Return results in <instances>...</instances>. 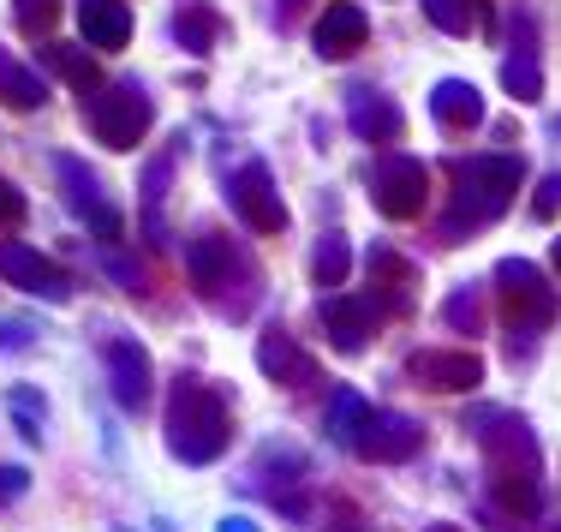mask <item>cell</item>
Listing matches in <instances>:
<instances>
[{
    "instance_id": "6da1fadb",
    "label": "cell",
    "mask_w": 561,
    "mask_h": 532,
    "mask_svg": "<svg viewBox=\"0 0 561 532\" xmlns=\"http://www.w3.org/2000/svg\"><path fill=\"white\" fill-rule=\"evenodd\" d=\"M162 431H168V455L185 461V467H209V461H221L227 437H233V425H227V401L216 383L204 377H173L168 389V414H162Z\"/></svg>"
},
{
    "instance_id": "7a4b0ae2",
    "label": "cell",
    "mask_w": 561,
    "mask_h": 532,
    "mask_svg": "<svg viewBox=\"0 0 561 532\" xmlns=\"http://www.w3.org/2000/svg\"><path fill=\"white\" fill-rule=\"evenodd\" d=\"M185 275H192L197 294L209 305H221L227 317H245L251 299H257V263L221 234H197L192 246H185Z\"/></svg>"
},
{
    "instance_id": "3957f363",
    "label": "cell",
    "mask_w": 561,
    "mask_h": 532,
    "mask_svg": "<svg viewBox=\"0 0 561 532\" xmlns=\"http://www.w3.org/2000/svg\"><path fill=\"white\" fill-rule=\"evenodd\" d=\"M526 162L519 156H472V162H454V197H460V228H484L507 210V197L519 192Z\"/></svg>"
},
{
    "instance_id": "277c9868",
    "label": "cell",
    "mask_w": 561,
    "mask_h": 532,
    "mask_svg": "<svg viewBox=\"0 0 561 532\" xmlns=\"http://www.w3.org/2000/svg\"><path fill=\"white\" fill-rule=\"evenodd\" d=\"M150 120H156V102H150V90L131 84V78H119V84L96 90V97L84 102V126L96 132L102 150H138Z\"/></svg>"
},
{
    "instance_id": "5b68a950",
    "label": "cell",
    "mask_w": 561,
    "mask_h": 532,
    "mask_svg": "<svg viewBox=\"0 0 561 532\" xmlns=\"http://www.w3.org/2000/svg\"><path fill=\"white\" fill-rule=\"evenodd\" d=\"M496 287H502V312H507V324H514V336H538V329L556 317V287L543 282L538 263L502 258L496 263Z\"/></svg>"
},
{
    "instance_id": "8992f818",
    "label": "cell",
    "mask_w": 561,
    "mask_h": 532,
    "mask_svg": "<svg viewBox=\"0 0 561 532\" xmlns=\"http://www.w3.org/2000/svg\"><path fill=\"white\" fill-rule=\"evenodd\" d=\"M472 437H478V449H484L490 473H507V478H538L543 473L538 437H531L526 419H514V414H478L472 419Z\"/></svg>"
},
{
    "instance_id": "52a82bcc",
    "label": "cell",
    "mask_w": 561,
    "mask_h": 532,
    "mask_svg": "<svg viewBox=\"0 0 561 532\" xmlns=\"http://www.w3.org/2000/svg\"><path fill=\"white\" fill-rule=\"evenodd\" d=\"M370 197H377V210L389 222H412L424 210V197H431V174H424L419 156H377V168H370Z\"/></svg>"
},
{
    "instance_id": "ba28073f",
    "label": "cell",
    "mask_w": 561,
    "mask_h": 532,
    "mask_svg": "<svg viewBox=\"0 0 561 532\" xmlns=\"http://www.w3.org/2000/svg\"><path fill=\"white\" fill-rule=\"evenodd\" d=\"M55 174H60L66 210H72V216L84 222V228L96 234V239H108V246H114V239L126 234V222H119V210L108 204V192H102V180L90 174V168L78 162V156H60V162H55Z\"/></svg>"
},
{
    "instance_id": "9c48e42d",
    "label": "cell",
    "mask_w": 561,
    "mask_h": 532,
    "mask_svg": "<svg viewBox=\"0 0 561 532\" xmlns=\"http://www.w3.org/2000/svg\"><path fill=\"white\" fill-rule=\"evenodd\" d=\"M227 197H233V216L245 222L251 234H280L287 228V204H280V192H275V180H270L263 162L239 168L233 185H227Z\"/></svg>"
},
{
    "instance_id": "30bf717a",
    "label": "cell",
    "mask_w": 561,
    "mask_h": 532,
    "mask_svg": "<svg viewBox=\"0 0 561 532\" xmlns=\"http://www.w3.org/2000/svg\"><path fill=\"white\" fill-rule=\"evenodd\" d=\"M102 365H108L114 401L126 407V414H138V407L150 401V389H156V365H150V353H144V341L108 336V341H102Z\"/></svg>"
},
{
    "instance_id": "8fae6325",
    "label": "cell",
    "mask_w": 561,
    "mask_h": 532,
    "mask_svg": "<svg viewBox=\"0 0 561 532\" xmlns=\"http://www.w3.org/2000/svg\"><path fill=\"white\" fill-rule=\"evenodd\" d=\"M419 443H424V425H419V419H407V414H377V407H370L365 431L353 437V449H358L365 461H377V467L412 461V455H419Z\"/></svg>"
},
{
    "instance_id": "7c38bea8",
    "label": "cell",
    "mask_w": 561,
    "mask_h": 532,
    "mask_svg": "<svg viewBox=\"0 0 561 532\" xmlns=\"http://www.w3.org/2000/svg\"><path fill=\"white\" fill-rule=\"evenodd\" d=\"M317 317H323L329 341H335L341 353H365V341L377 336V324H382V312L370 294H329L317 305Z\"/></svg>"
},
{
    "instance_id": "4fadbf2b",
    "label": "cell",
    "mask_w": 561,
    "mask_h": 532,
    "mask_svg": "<svg viewBox=\"0 0 561 532\" xmlns=\"http://www.w3.org/2000/svg\"><path fill=\"white\" fill-rule=\"evenodd\" d=\"M0 275H7L12 287H24V294H43V299H72V282H66V270L55 258H43L36 246H0Z\"/></svg>"
},
{
    "instance_id": "5bb4252c",
    "label": "cell",
    "mask_w": 561,
    "mask_h": 532,
    "mask_svg": "<svg viewBox=\"0 0 561 532\" xmlns=\"http://www.w3.org/2000/svg\"><path fill=\"white\" fill-rule=\"evenodd\" d=\"M257 371H263L270 383H280V389H311V383H317V359L305 353L280 324H270V329L257 336Z\"/></svg>"
},
{
    "instance_id": "9a60e30c",
    "label": "cell",
    "mask_w": 561,
    "mask_h": 532,
    "mask_svg": "<svg viewBox=\"0 0 561 532\" xmlns=\"http://www.w3.org/2000/svg\"><path fill=\"white\" fill-rule=\"evenodd\" d=\"M407 371L424 383V389H448V395H466L484 383V365H478V353H454V348H424L407 359Z\"/></svg>"
},
{
    "instance_id": "2e32d148",
    "label": "cell",
    "mask_w": 561,
    "mask_h": 532,
    "mask_svg": "<svg viewBox=\"0 0 561 532\" xmlns=\"http://www.w3.org/2000/svg\"><path fill=\"white\" fill-rule=\"evenodd\" d=\"M365 36H370L365 7H353V0H335V7L317 19V55L346 60V55H358V48H365Z\"/></svg>"
},
{
    "instance_id": "e0dca14e",
    "label": "cell",
    "mask_w": 561,
    "mask_h": 532,
    "mask_svg": "<svg viewBox=\"0 0 561 532\" xmlns=\"http://www.w3.org/2000/svg\"><path fill=\"white\" fill-rule=\"evenodd\" d=\"M78 24H84V43L102 55H119L131 43V7L126 0H78Z\"/></svg>"
},
{
    "instance_id": "ac0fdd59",
    "label": "cell",
    "mask_w": 561,
    "mask_h": 532,
    "mask_svg": "<svg viewBox=\"0 0 561 532\" xmlns=\"http://www.w3.org/2000/svg\"><path fill=\"white\" fill-rule=\"evenodd\" d=\"M431 114L443 120L448 132H472L478 120H484V97H478V84H466V78H443V84L431 90Z\"/></svg>"
},
{
    "instance_id": "d6986e66",
    "label": "cell",
    "mask_w": 561,
    "mask_h": 532,
    "mask_svg": "<svg viewBox=\"0 0 561 532\" xmlns=\"http://www.w3.org/2000/svg\"><path fill=\"white\" fill-rule=\"evenodd\" d=\"M0 102H7L12 114H31L48 102V78L36 72V66H24L19 55H7V48H0Z\"/></svg>"
},
{
    "instance_id": "ffe728a7",
    "label": "cell",
    "mask_w": 561,
    "mask_h": 532,
    "mask_svg": "<svg viewBox=\"0 0 561 532\" xmlns=\"http://www.w3.org/2000/svg\"><path fill=\"white\" fill-rule=\"evenodd\" d=\"M353 132L365 144H377V150H389V144H400V132H407V120H400V109L389 97H358L353 102Z\"/></svg>"
},
{
    "instance_id": "44dd1931",
    "label": "cell",
    "mask_w": 561,
    "mask_h": 532,
    "mask_svg": "<svg viewBox=\"0 0 561 532\" xmlns=\"http://www.w3.org/2000/svg\"><path fill=\"white\" fill-rule=\"evenodd\" d=\"M346 270H353V251H346V234H323L311 251V282L323 287V294H335L346 282Z\"/></svg>"
},
{
    "instance_id": "7402d4cb",
    "label": "cell",
    "mask_w": 561,
    "mask_h": 532,
    "mask_svg": "<svg viewBox=\"0 0 561 532\" xmlns=\"http://www.w3.org/2000/svg\"><path fill=\"white\" fill-rule=\"evenodd\" d=\"M216 12H209V0H185L180 19H173V36L185 43V55H209V43H216Z\"/></svg>"
},
{
    "instance_id": "603a6c76",
    "label": "cell",
    "mask_w": 561,
    "mask_h": 532,
    "mask_svg": "<svg viewBox=\"0 0 561 532\" xmlns=\"http://www.w3.org/2000/svg\"><path fill=\"white\" fill-rule=\"evenodd\" d=\"M43 60L55 66V72H60V78H66V84H72V90H84V97H90V90L102 84L96 60H90V55H84V48H78V43H48V48H43Z\"/></svg>"
},
{
    "instance_id": "cb8c5ba5",
    "label": "cell",
    "mask_w": 561,
    "mask_h": 532,
    "mask_svg": "<svg viewBox=\"0 0 561 532\" xmlns=\"http://www.w3.org/2000/svg\"><path fill=\"white\" fill-rule=\"evenodd\" d=\"M365 419H370V401L358 389H335V395H329V437H335V443L353 449V437L365 431Z\"/></svg>"
},
{
    "instance_id": "d4e9b609",
    "label": "cell",
    "mask_w": 561,
    "mask_h": 532,
    "mask_svg": "<svg viewBox=\"0 0 561 532\" xmlns=\"http://www.w3.org/2000/svg\"><path fill=\"white\" fill-rule=\"evenodd\" d=\"M443 324L454 336H478V329H484V305H478L472 287H454V299L443 305Z\"/></svg>"
},
{
    "instance_id": "484cf974",
    "label": "cell",
    "mask_w": 561,
    "mask_h": 532,
    "mask_svg": "<svg viewBox=\"0 0 561 532\" xmlns=\"http://www.w3.org/2000/svg\"><path fill=\"white\" fill-rule=\"evenodd\" d=\"M502 84L514 90L519 102H538V97H543V72H538V60H531V55L507 60V66H502Z\"/></svg>"
},
{
    "instance_id": "4316f807",
    "label": "cell",
    "mask_w": 561,
    "mask_h": 532,
    "mask_svg": "<svg viewBox=\"0 0 561 532\" xmlns=\"http://www.w3.org/2000/svg\"><path fill=\"white\" fill-rule=\"evenodd\" d=\"M424 12H431V24H436V31H448V36H466L478 24L466 0H424Z\"/></svg>"
},
{
    "instance_id": "83f0119b",
    "label": "cell",
    "mask_w": 561,
    "mask_h": 532,
    "mask_svg": "<svg viewBox=\"0 0 561 532\" xmlns=\"http://www.w3.org/2000/svg\"><path fill=\"white\" fill-rule=\"evenodd\" d=\"M180 150H185V138H173L168 150L150 162V174H144V204H162V192H168V174H173V162H180Z\"/></svg>"
},
{
    "instance_id": "f1b7e54d",
    "label": "cell",
    "mask_w": 561,
    "mask_h": 532,
    "mask_svg": "<svg viewBox=\"0 0 561 532\" xmlns=\"http://www.w3.org/2000/svg\"><path fill=\"white\" fill-rule=\"evenodd\" d=\"M12 12H19V24H24L31 36H43V31H55L60 0H12Z\"/></svg>"
},
{
    "instance_id": "f546056e",
    "label": "cell",
    "mask_w": 561,
    "mask_h": 532,
    "mask_svg": "<svg viewBox=\"0 0 561 532\" xmlns=\"http://www.w3.org/2000/svg\"><path fill=\"white\" fill-rule=\"evenodd\" d=\"M12 414H19V431L31 437V443H43V407H36L31 383H19V389H12Z\"/></svg>"
},
{
    "instance_id": "4dcf8cb0",
    "label": "cell",
    "mask_w": 561,
    "mask_h": 532,
    "mask_svg": "<svg viewBox=\"0 0 561 532\" xmlns=\"http://www.w3.org/2000/svg\"><path fill=\"white\" fill-rule=\"evenodd\" d=\"M556 210H561V174H543V180H538V197H531V216L550 222Z\"/></svg>"
},
{
    "instance_id": "1f68e13d",
    "label": "cell",
    "mask_w": 561,
    "mask_h": 532,
    "mask_svg": "<svg viewBox=\"0 0 561 532\" xmlns=\"http://www.w3.org/2000/svg\"><path fill=\"white\" fill-rule=\"evenodd\" d=\"M24 485H31V473H24V467H0V502L24 497Z\"/></svg>"
},
{
    "instance_id": "d6a6232c",
    "label": "cell",
    "mask_w": 561,
    "mask_h": 532,
    "mask_svg": "<svg viewBox=\"0 0 561 532\" xmlns=\"http://www.w3.org/2000/svg\"><path fill=\"white\" fill-rule=\"evenodd\" d=\"M24 216V197H19V185L12 180H0V222H19Z\"/></svg>"
},
{
    "instance_id": "836d02e7",
    "label": "cell",
    "mask_w": 561,
    "mask_h": 532,
    "mask_svg": "<svg viewBox=\"0 0 561 532\" xmlns=\"http://www.w3.org/2000/svg\"><path fill=\"white\" fill-rule=\"evenodd\" d=\"M0 348H24V324H7V329H0Z\"/></svg>"
},
{
    "instance_id": "e575fe53",
    "label": "cell",
    "mask_w": 561,
    "mask_h": 532,
    "mask_svg": "<svg viewBox=\"0 0 561 532\" xmlns=\"http://www.w3.org/2000/svg\"><path fill=\"white\" fill-rule=\"evenodd\" d=\"M221 532H257V527H251L245 514H227V521H221Z\"/></svg>"
},
{
    "instance_id": "d590c367",
    "label": "cell",
    "mask_w": 561,
    "mask_h": 532,
    "mask_svg": "<svg viewBox=\"0 0 561 532\" xmlns=\"http://www.w3.org/2000/svg\"><path fill=\"white\" fill-rule=\"evenodd\" d=\"M275 7H280V19H293V12H299V0H275Z\"/></svg>"
},
{
    "instance_id": "8d00e7d4",
    "label": "cell",
    "mask_w": 561,
    "mask_h": 532,
    "mask_svg": "<svg viewBox=\"0 0 561 532\" xmlns=\"http://www.w3.org/2000/svg\"><path fill=\"white\" fill-rule=\"evenodd\" d=\"M424 532H460V527H448V521H436V527H424Z\"/></svg>"
},
{
    "instance_id": "74e56055",
    "label": "cell",
    "mask_w": 561,
    "mask_h": 532,
    "mask_svg": "<svg viewBox=\"0 0 561 532\" xmlns=\"http://www.w3.org/2000/svg\"><path fill=\"white\" fill-rule=\"evenodd\" d=\"M550 258H556V270H561V239H556V251H550Z\"/></svg>"
},
{
    "instance_id": "f35d334b",
    "label": "cell",
    "mask_w": 561,
    "mask_h": 532,
    "mask_svg": "<svg viewBox=\"0 0 561 532\" xmlns=\"http://www.w3.org/2000/svg\"><path fill=\"white\" fill-rule=\"evenodd\" d=\"M550 132H556V138H561V120H556V126H550Z\"/></svg>"
}]
</instances>
